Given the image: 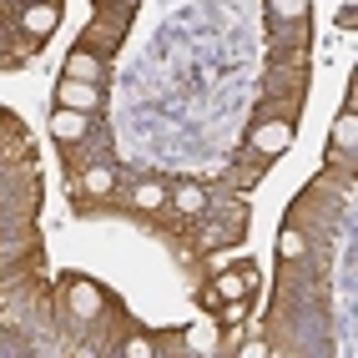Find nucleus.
I'll list each match as a JSON object with an SVG mask.
<instances>
[{
	"mask_svg": "<svg viewBox=\"0 0 358 358\" xmlns=\"http://www.w3.org/2000/svg\"><path fill=\"white\" fill-rule=\"evenodd\" d=\"M106 303H111V293L101 288L96 278H86V273H61V278H56V313H61L71 328L96 323V318L106 313Z\"/></svg>",
	"mask_w": 358,
	"mask_h": 358,
	"instance_id": "nucleus-1",
	"label": "nucleus"
},
{
	"mask_svg": "<svg viewBox=\"0 0 358 358\" xmlns=\"http://www.w3.org/2000/svg\"><path fill=\"white\" fill-rule=\"evenodd\" d=\"M131 15H136V6H96L91 20H86V31H81V45L96 51L101 61H111L116 51H122L127 31H131Z\"/></svg>",
	"mask_w": 358,
	"mask_h": 358,
	"instance_id": "nucleus-2",
	"label": "nucleus"
},
{
	"mask_svg": "<svg viewBox=\"0 0 358 358\" xmlns=\"http://www.w3.org/2000/svg\"><path fill=\"white\" fill-rule=\"evenodd\" d=\"M303 96H308V76H293V71H268V76H262L257 111L252 116H288V122H298Z\"/></svg>",
	"mask_w": 358,
	"mask_h": 358,
	"instance_id": "nucleus-3",
	"label": "nucleus"
},
{
	"mask_svg": "<svg viewBox=\"0 0 358 358\" xmlns=\"http://www.w3.org/2000/svg\"><path fill=\"white\" fill-rule=\"evenodd\" d=\"M293 141H298V122H288V116H252L243 147L257 162H278L282 152H293Z\"/></svg>",
	"mask_w": 358,
	"mask_h": 358,
	"instance_id": "nucleus-4",
	"label": "nucleus"
},
{
	"mask_svg": "<svg viewBox=\"0 0 358 358\" xmlns=\"http://www.w3.org/2000/svg\"><path fill=\"white\" fill-rule=\"evenodd\" d=\"M61 31V0H31V6H15V36L31 41L36 51Z\"/></svg>",
	"mask_w": 358,
	"mask_h": 358,
	"instance_id": "nucleus-5",
	"label": "nucleus"
},
{
	"mask_svg": "<svg viewBox=\"0 0 358 358\" xmlns=\"http://www.w3.org/2000/svg\"><path fill=\"white\" fill-rule=\"evenodd\" d=\"M207 207H212V187H207V182H197V177H182V182H172V187H166V212H172V217H182V222H197Z\"/></svg>",
	"mask_w": 358,
	"mask_h": 358,
	"instance_id": "nucleus-6",
	"label": "nucleus"
},
{
	"mask_svg": "<svg viewBox=\"0 0 358 358\" xmlns=\"http://www.w3.org/2000/svg\"><path fill=\"white\" fill-rule=\"evenodd\" d=\"M268 71H293V76H313V41L273 36V41H268Z\"/></svg>",
	"mask_w": 358,
	"mask_h": 358,
	"instance_id": "nucleus-7",
	"label": "nucleus"
},
{
	"mask_svg": "<svg viewBox=\"0 0 358 358\" xmlns=\"http://www.w3.org/2000/svg\"><path fill=\"white\" fill-rule=\"evenodd\" d=\"M207 282L217 288V298H248V303H252L262 278H257V268H252L248 257H237V262H227V268H217V273H212Z\"/></svg>",
	"mask_w": 358,
	"mask_h": 358,
	"instance_id": "nucleus-8",
	"label": "nucleus"
},
{
	"mask_svg": "<svg viewBox=\"0 0 358 358\" xmlns=\"http://www.w3.org/2000/svg\"><path fill=\"white\" fill-rule=\"evenodd\" d=\"M56 106H66V111H86V116H101L106 91H101V81H76V76H61V81H56Z\"/></svg>",
	"mask_w": 358,
	"mask_h": 358,
	"instance_id": "nucleus-9",
	"label": "nucleus"
},
{
	"mask_svg": "<svg viewBox=\"0 0 358 358\" xmlns=\"http://www.w3.org/2000/svg\"><path fill=\"white\" fill-rule=\"evenodd\" d=\"M166 187L172 182H162V177H136L127 187V212H136V217H166Z\"/></svg>",
	"mask_w": 358,
	"mask_h": 358,
	"instance_id": "nucleus-10",
	"label": "nucleus"
},
{
	"mask_svg": "<svg viewBox=\"0 0 358 358\" xmlns=\"http://www.w3.org/2000/svg\"><path fill=\"white\" fill-rule=\"evenodd\" d=\"M45 131H51V141L66 152V147H81V141L96 131V116H86V111H66V106H56L51 111V122H45Z\"/></svg>",
	"mask_w": 358,
	"mask_h": 358,
	"instance_id": "nucleus-11",
	"label": "nucleus"
},
{
	"mask_svg": "<svg viewBox=\"0 0 358 358\" xmlns=\"http://www.w3.org/2000/svg\"><path fill=\"white\" fill-rule=\"evenodd\" d=\"M222 348H227V338H222V323L212 313H202V323L182 328V353H222Z\"/></svg>",
	"mask_w": 358,
	"mask_h": 358,
	"instance_id": "nucleus-12",
	"label": "nucleus"
},
{
	"mask_svg": "<svg viewBox=\"0 0 358 358\" xmlns=\"http://www.w3.org/2000/svg\"><path fill=\"white\" fill-rule=\"evenodd\" d=\"M273 252H278V262H282V268H303V262H308V252H313V237H308L298 222H282V227H278V243H273Z\"/></svg>",
	"mask_w": 358,
	"mask_h": 358,
	"instance_id": "nucleus-13",
	"label": "nucleus"
},
{
	"mask_svg": "<svg viewBox=\"0 0 358 358\" xmlns=\"http://www.w3.org/2000/svg\"><path fill=\"white\" fill-rule=\"evenodd\" d=\"M61 76H76V81H106V61H101L96 51H86V45L76 41V45L66 51V71H61Z\"/></svg>",
	"mask_w": 358,
	"mask_h": 358,
	"instance_id": "nucleus-14",
	"label": "nucleus"
},
{
	"mask_svg": "<svg viewBox=\"0 0 358 358\" xmlns=\"http://www.w3.org/2000/svg\"><path fill=\"white\" fill-rule=\"evenodd\" d=\"M328 152L358 157V111H338V122H333V131H328Z\"/></svg>",
	"mask_w": 358,
	"mask_h": 358,
	"instance_id": "nucleus-15",
	"label": "nucleus"
},
{
	"mask_svg": "<svg viewBox=\"0 0 358 358\" xmlns=\"http://www.w3.org/2000/svg\"><path fill=\"white\" fill-rule=\"evenodd\" d=\"M262 172H268V162H257V157H248V162H237V166H227V192H237V197H248L252 187L262 182Z\"/></svg>",
	"mask_w": 358,
	"mask_h": 358,
	"instance_id": "nucleus-16",
	"label": "nucleus"
},
{
	"mask_svg": "<svg viewBox=\"0 0 358 358\" xmlns=\"http://www.w3.org/2000/svg\"><path fill=\"white\" fill-rule=\"evenodd\" d=\"M313 15V6L308 0H268V20L273 26H298V20Z\"/></svg>",
	"mask_w": 358,
	"mask_h": 358,
	"instance_id": "nucleus-17",
	"label": "nucleus"
},
{
	"mask_svg": "<svg viewBox=\"0 0 358 358\" xmlns=\"http://www.w3.org/2000/svg\"><path fill=\"white\" fill-rule=\"evenodd\" d=\"M358 26V6H338V31H353Z\"/></svg>",
	"mask_w": 358,
	"mask_h": 358,
	"instance_id": "nucleus-18",
	"label": "nucleus"
},
{
	"mask_svg": "<svg viewBox=\"0 0 358 358\" xmlns=\"http://www.w3.org/2000/svg\"><path fill=\"white\" fill-rule=\"evenodd\" d=\"M96 6H136V0H96Z\"/></svg>",
	"mask_w": 358,
	"mask_h": 358,
	"instance_id": "nucleus-19",
	"label": "nucleus"
},
{
	"mask_svg": "<svg viewBox=\"0 0 358 358\" xmlns=\"http://www.w3.org/2000/svg\"><path fill=\"white\" fill-rule=\"evenodd\" d=\"M10 6H31V0H10Z\"/></svg>",
	"mask_w": 358,
	"mask_h": 358,
	"instance_id": "nucleus-20",
	"label": "nucleus"
},
{
	"mask_svg": "<svg viewBox=\"0 0 358 358\" xmlns=\"http://www.w3.org/2000/svg\"><path fill=\"white\" fill-rule=\"evenodd\" d=\"M0 51H6V31H0Z\"/></svg>",
	"mask_w": 358,
	"mask_h": 358,
	"instance_id": "nucleus-21",
	"label": "nucleus"
}]
</instances>
